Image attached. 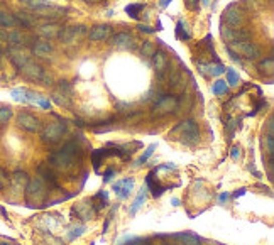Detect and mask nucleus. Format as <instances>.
<instances>
[{"mask_svg": "<svg viewBox=\"0 0 274 245\" xmlns=\"http://www.w3.org/2000/svg\"><path fill=\"white\" fill-rule=\"evenodd\" d=\"M105 156H107V151H105V149H98V151H95L93 154H91V159H93V166H95V169H98L100 159H103Z\"/></svg>", "mask_w": 274, "mask_h": 245, "instance_id": "nucleus-36", "label": "nucleus"}, {"mask_svg": "<svg viewBox=\"0 0 274 245\" xmlns=\"http://www.w3.org/2000/svg\"><path fill=\"white\" fill-rule=\"evenodd\" d=\"M9 57H11V61H12V65L16 66L17 70H21L24 68L29 61V56H27V52L22 49V47H11L9 49Z\"/></svg>", "mask_w": 274, "mask_h": 245, "instance_id": "nucleus-11", "label": "nucleus"}, {"mask_svg": "<svg viewBox=\"0 0 274 245\" xmlns=\"http://www.w3.org/2000/svg\"><path fill=\"white\" fill-rule=\"evenodd\" d=\"M203 4H205V6H208L210 2H208V0H203Z\"/></svg>", "mask_w": 274, "mask_h": 245, "instance_id": "nucleus-54", "label": "nucleus"}, {"mask_svg": "<svg viewBox=\"0 0 274 245\" xmlns=\"http://www.w3.org/2000/svg\"><path fill=\"white\" fill-rule=\"evenodd\" d=\"M37 172H39V177L44 182H49L51 186L58 188V177H56V172L52 171V167L47 164V162H41L39 167H37Z\"/></svg>", "mask_w": 274, "mask_h": 245, "instance_id": "nucleus-16", "label": "nucleus"}, {"mask_svg": "<svg viewBox=\"0 0 274 245\" xmlns=\"http://www.w3.org/2000/svg\"><path fill=\"white\" fill-rule=\"evenodd\" d=\"M12 117V108L11 107H0V126L7 124Z\"/></svg>", "mask_w": 274, "mask_h": 245, "instance_id": "nucleus-34", "label": "nucleus"}, {"mask_svg": "<svg viewBox=\"0 0 274 245\" xmlns=\"http://www.w3.org/2000/svg\"><path fill=\"white\" fill-rule=\"evenodd\" d=\"M75 157L71 152L65 151V149H60L58 152H52L49 156V166L58 167V169H70L75 162Z\"/></svg>", "mask_w": 274, "mask_h": 245, "instance_id": "nucleus-7", "label": "nucleus"}, {"mask_svg": "<svg viewBox=\"0 0 274 245\" xmlns=\"http://www.w3.org/2000/svg\"><path fill=\"white\" fill-rule=\"evenodd\" d=\"M230 156H232V159H239V157H240V147H234L232 154H230Z\"/></svg>", "mask_w": 274, "mask_h": 245, "instance_id": "nucleus-46", "label": "nucleus"}, {"mask_svg": "<svg viewBox=\"0 0 274 245\" xmlns=\"http://www.w3.org/2000/svg\"><path fill=\"white\" fill-rule=\"evenodd\" d=\"M17 26V21H16V16L11 12H0V27L7 29V27H16Z\"/></svg>", "mask_w": 274, "mask_h": 245, "instance_id": "nucleus-26", "label": "nucleus"}, {"mask_svg": "<svg viewBox=\"0 0 274 245\" xmlns=\"http://www.w3.org/2000/svg\"><path fill=\"white\" fill-rule=\"evenodd\" d=\"M66 131L65 124L61 122H51L47 124V126L42 129L41 132V141L44 144H56L61 141V137H63V134Z\"/></svg>", "mask_w": 274, "mask_h": 245, "instance_id": "nucleus-5", "label": "nucleus"}, {"mask_svg": "<svg viewBox=\"0 0 274 245\" xmlns=\"http://www.w3.org/2000/svg\"><path fill=\"white\" fill-rule=\"evenodd\" d=\"M17 126L27 132H37L41 129V122H39V118L34 117V115H31V113H19L17 115Z\"/></svg>", "mask_w": 274, "mask_h": 245, "instance_id": "nucleus-10", "label": "nucleus"}, {"mask_svg": "<svg viewBox=\"0 0 274 245\" xmlns=\"http://www.w3.org/2000/svg\"><path fill=\"white\" fill-rule=\"evenodd\" d=\"M86 32V27L85 26H71V27H63L60 31V37L61 41L65 42V44H73L75 41H78L81 36H85Z\"/></svg>", "mask_w": 274, "mask_h": 245, "instance_id": "nucleus-9", "label": "nucleus"}, {"mask_svg": "<svg viewBox=\"0 0 274 245\" xmlns=\"http://www.w3.org/2000/svg\"><path fill=\"white\" fill-rule=\"evenodd\" d=\"M146 181H147V186H149V188L152 190V196H154V198H157V196H161V195H162V191H165V188H161L159 185H156V182L152 181V176H151V174L147 176V179H146Z\"/></svg>", "mask_w": 274, "mask_h": 245, "instance_id": "nucleus-33", "label": "nucleus"}, {"mask_svg": "<svg viewBox=\"0 0 274 245\" xmlns=\"http://www.w3.org/2000/svg\"><path fill=\"white\" fill-rule=\"evenodd\" d=\"M178 108V97L175 95H165L157 98L154 107H152V117H165V115L175 112Z\"/></svg>", "mask_w": 274, "mask_h": 245, "instance_id": "nucleus-4", "label": "nucleus"}, {"mask_svg": "<svg viewBox=\"0 0 274 245\" xmlns=\"http://www.w3.org/2000/svg\"><path fill=\"white\" fill-rule=\"evenodd\" d=\"M227 200H229V195H227V193L220 195V201H227Z\"/></svg>", "mask_w": 274, "mask_h": 245, "instance_id": "nucleus-50", "label": "nucleus"}, {"mask_svg": "<svg viewBox=\"0 0 274 245\" xmlns=\"http://www.w3.org/2000/svg\"><path fill=\"white\" fill-rule=\"evenodd\" d=\"M110 34H112V27L110 26H95L93 29L90 31V41L93 42H102V41H107Z\"/></svg>", "mask_w": 274, "mask_h": 245, "instance_id": "nucleus-18", "label": "nucleus"}, {"mask_svg": "<svg viewBox=\"0 0 274 245\" xmlns=\"http://www.w3.org/2000/svg\"><path fill=\"white\" fill-rule=\"evenodd\" d=\"M16 21H17V26H24V27L36 26V16H31V14L27 12H17Z\"/></svg>", "mask_w": 274, "mask_h": 245, "instance_id": "nucleus-24", "label": "nucleus"}, {"mask_svg": "<svg viewBox=\"0 0 274 245\" xmlns=\"http://www.w3.org/2000/svg\"><path fill=\"white\" fill-rule=\"evenodd\" d=\"M85 2H93V0H85Z\"/></svg>", "mask_w": 274, "mask_h": 245, "instance_id": "nucleus-55", "label": "nucleus"}, {"mask_svg": "<svg viewBox=\"0 0 274 245\" xmlns=\"http://www.w3.org/2000/svg\"><path fill=\"white\" fill-rule=\"evenodd\" d=\"M229 47L237 52V54L240 52L242 56L249 57V59H256V57H259V54H261L259 46H256L251 41H235V42H230Z\"/></svg>", "mask_w": 274, "mask_h": 245, "instance_id": "nucleus-6", "label": "nucleus"}, {"mask_svg": "<svg viewBox=\"0 0 274 245\" xmlns=\"http://www.w3.org/2000/svg\"><path fill=\"white\" fill-rule=\"evenodd\" d=\"M195 2H198V0H190V2H188V7H190V9H195Z\"/></svg>", "mask_w": 274, "mask_h": 245, "instance_id": "nucleus-51", "label": "nucleus"}, {"mask_svg": "<svg viewBox=\"0 0 274 245\" xmlns=\"http://www.w3.org/2000/svg\"><path fill=\"white\" fill-rule=\"evenodd\" d=\"M227 83H229V85H232V86H237V85L240 83L239 75L235 73L234 70H227Z\"/></svg>", "mask_w": 274, "mask_h": 245, "instance_id": "nucleus-38", "label": "nucleus"}, {"mask_svg": "<svg viewBox=\"0 0 274 245\" xmlns=\"http://www.w3.org/2000/svg\"><path fill=\"white\" fill-rule=\"evenodd\" d=\"M24 76H27L29 80H34V81H41L42 85H51L52 83V76L47 73V71L42 68V66L32 63V61H29V63L24 66V68L19 70Z\"/></svg>", "mask_w": 274, "mask_h": 245, "instance_id": "nucleus-3", "label": "nucleus"}, {"mask_svg": "<svg viewBox=\"0 0 274 245\" xmlns=\"http://www.w3.org/2000/svg\"><path fill=\"white\" fill-rule=\"evenodd\" d=\"M112 44L119 49H134L136 47V39L127 34V32H119L117 36L112 37Z\"/></svg>", "mask_w": 274, "mask_h": 245, "instance_id": "nucleus-13", "label": "nucleus"}, {"mask_svg": "<svg viewBox=\"0 0 274 245\" xmlns=\"http://www.w3.org/2000/svg\"><path fill=\"white\" fill-rule=\"evenodd\" d=\"M71 85L68 83V81H60V93L66 95V97H71Z\"/></svg>", "mask_w": 274, "mask_h": 245, "instance_id": "nucleus-39", "label": "nucleus"}, {"mask_svg": "<svg viewBox=\"0 0 274 245\" xmlns=\"http://www.w3.org/2000/svg\"><path fill=\"white\" fill-rule=\"evenodd\" d=\"M154 149H156V146H154V144H151V146H149V147L146 149V152H144V154H142V157H141V159H139V161L136 162V166H141V164H144V162H146V161L149 159V157L152 156V152H154Z\"/></svg>", "mask_w": 274, "mask_h": 245, "instance_id": "nucleus-37", "label": "nucleus"}, {"mask_svg": "<svg viewBox=\"0 0 274 245\" xmlns=\"http://www.w3.org/2000/svg\"><path fill=\"white\" fill-rule=\"evenodd\" d=\"M180 136L181 141L185 144H188V146H193V144L198 142L200 139V131H198V126L193 122V120H185V122H181L180 126H176L173 129V136Z\"/></svg>", "mask_w": 274, "mask_h": 245, "instance_id": "nucleus-2", "label": "nucleus"}, {"mask_svg": "<svg viewBox=\"0 0 274 245\" xmlns=\"http://www.w3.org/2000/svg\"><path fill=\"white\" fill-rule=\"evenodd\" d=\"M32 52L37 57H47L52 52V46L46 39H34L32 41Z\"/></svg>", "mask_w": 274, "mask_h": 245, "instance_id": "nucleus-19", "label": "nucleus"}, {"mask_svg": "<svg viewBox=\"0 0 274 245\" xmlns=\"http://www.w3.org/2000/svg\"><path fill=\"white\" fill-rule=\"evenodd\" d=\"M175 238L180 242V245H201L200 238L193 233H178Z\"/></svg>", "mask_w": 274, "mask_h": 245, "instance_id": "nucleus-25", "label": "nucleus"}, {"mask_svg": "<svg viewBox=\"0 0 274 245\" xmlns=\"http://www.w3.org/2000/svg\"><path fill=\"white\" fill-rule=\"evenodd\" d=\"M21 4L26 9H31V11H39V9L49 6V2L47 0H21Z\"/></svg>", "mask_w": 274, "mask_h": 245, "instance_id": "nucleus-28", "label": "nucleus"}, {"mask_svg": "<svg viewBox=\"0 0 274 245\" xmlns=\"http://www.w3.org/2000/svg\"><path fill=\"white\" fill-rule=\"evenodd\" d=\"M29 37L21 31H7V44H11L14 47H21L24 44H27Z\"/></svg>", "mask_w": 274, "mask_h": 245, "instance_id": "nucleus-22", "label": "nucleus"}, {"mask_svg": "<svg viewBox=\"0 0 274 245\" xmlns=\"http://www.w3.org/2000/svg\"><path fill=\"white\" fill-rule=\"evenodd\" d=\"M267 131H269V136H272V117L269 118V122H267Z\"/></svg>", "mask_w": 274, "mask_h": 245, "instance_id": "nucleus-47", "label": "nucleus"}, {"mask_svg": "<svg viewBox=\"0 0 274 245\" xmlns=\"http://www.w3.org/2000/svg\"><path fill=\"white\" fill-rule=\"evenodd\" d=\"M9 182H11L16 190H24L29 182V176H27V172H24V171H16L11 177H9Z\"/></svg>", "mask_w": 274, "mask_h": 245, "instance_id": "nucleus-23", "label": "nucleus"}, {"mask_svg": "<svg viewBox=\"0 0 274 245\" xmlns=\"http://www.w3.org/2000/svg\"><path fill=\"white\" fill-rule=\"evenodd\" d=\"M178 203H180V200H178V198L173 200V205H175V206H178Z\"/></svg>", "mask_w": 274, "mask_h": 245, "instance_id": "nucleus-53", "label": "nucleus"}, {"mask_svg": "<svg viewBox=\"0 0 274 245\" xmlns=\"http://www.w3.org/2000/svg\"><path fill=\"white\" fill-rule=\"evenodd\" d=\"M61 29L63 27L56 22H44L37 27V32H39V36H42L44 39H54V37H58V34H60Z\"/></svg>", "mask_w": 274, "mask_h": 245, "instance_id": "nucleus-15", "label": "nucleus"}, {"mask_svg": "<svg viewBox=\"0 0 274 245\" xmlns=\"http://www.w3.org/2000/svg\"><path fill=\"white\" fill-rule=\"evenodd\" d=\"M52 100L58 103V105H61V107H66L68 108L71 102H70V97H66V95L63 93H60V91H56V93H52Z\"/></svg>", "mask_w": 274, "mask_h": 245, "instance_id": "nucleus-31", "label": "nucleus"}, {"mask_svg": "<svg viewBox=\"0 0 274 245\" xmlns=\"http://www.w3.org/2000/svg\"><path fill=\"white\" fill-rule=\"evenodd\" d=\"M139 31H142V32H146V34H152V32L156 31V29H152V27H149V26H146V24H139Z\"/></svg>", "mask_w": 274, "mask_h": 245, "instance_id": "nucleus-44", "label": "nucleus"}, {"mask_svg": "<svg viewBox=\"0 0 274 245\" xmlns=\"http://www.w3.org/2000/svg\"><path fill=\"white\" fill-rule=\"evenodd\" d=\"M144 200H146V188H141V191H139V195H137V198L136 201L132 203V208H131V215H136L137 213V210L141 208L142 203H144Z\"/></svg>", "mask_w": 274, "mask_h": 245, "instance_id": "nucleus-29", "label": "nucleus"}, {"mask_svg": "<svg viewBox=\"0 0 274 245\" xmlns=\"http://www.w3.org/2000/svg\"><path fill=\"white\" fill-rule=\"evenodd\" d=\"M237 124H239V120H235V118H230V122L227 124V126H225V127H227V131H229V136H230V137L234 136V129L237 127Z\"/></svg>", "mask_w": 274, "mask_h": 245, "instance_id": "nucleus-43", "label": "nucleus"}, {"mask_svg": "<svg viewBox=\"0 0 274 245\" xmlns=\"http://www.w3.org/2000/svg\"><path fill=\"white\" fill-rule=\"evenodd\" d=\"M114 176V171L112 169H110L108 172H107V174H105V177H103V181H110V177H112Z\"/></svg>", "mask_w": 274, "mask_h": 245, "instance_id": "nucleus-48", "label": "nucleus"}, {"mask_svg": "<svg viewBox=\"0 0 274 245\" xmlns=\"http://www.w3.org/2000/svg\"><path fill=\"white\" fill-rule=\"evenodd\" d=\"M0 245H11V243H0Z\"/></svg>", "mask_w": 274, "mask_h": 245, "instance_id": "nucleus-56", "label": "nucleus"}, {"mask_svg": "<svg viewBox=\"0 0 274 245\" xmlns=\"http://www.w3.org/2000/svg\"><path fill=\"white\" fill-rule=\"evenodd\" d=\"M85 232V227H76V228H71V233H68V238L73 240L76 237H80L81 233Z\"/></svg>", "mask_w": 274, "mask_h": 245, "instance_id": "nucleus-42", "label": "nucleus"}, {"mask_svg": "<svg viewBox=\"0 0 274 245\" xmlns=\"http://www.w3.org/2000/svg\"><path fill=\"white\" fill-rule=\"evenodd\" d=\"M266 144H267L269 159H272V154H274V139H272V136H269V134H267V137H266Z\"/></svg>", "mask_w": 274, "mask_h": 245, "instance_id": "nucleus-40", "label": "nucleus"}, {"mask_svg": "<svg viewBox=\"0 0 274 245\" xmlns=\"http://www.w3.org/2000/svg\"><path fill=\"white\" fill-rule=\"evenodd\" d=\"M37 103H39L42 108H49L51 107V103L47 102V100H44V98H37Z\"/></svg>", "mask_w": 274, "mask_h": 245, "instance_id": "nucleus-45", "label": "nucleus"}, {"mask_svg": "<svg viewBox=\"0 0 274 245\" xmlns=\"http://www.w3.org/2000/svg\"><path fill=\"white\" fill-rule=\"evenodd\" d=\"M7 185H9V176H7V172L0 167V190L6 188Z\"/></svg>", "mask_w": 274, "mask_h": 245, "instance_id": "nucleus-41", "label": "nucleus"}, {"mask_svg": "<svg viewBox=\"0 0 274 245\" xmlns=\"http://www.w3.org/2000/svg\"><path fill=\"white\" fill-rule=\"evenodd\" d=\"M152 66H154L157 76H161L168 71V66H170V61H168V56L165 51H156L152 54Z\"/></svg>", "mask_w": 274, "mask_h": 245, "instance_id": "nucleus-12", "label": "nucleus"}, {"mask_svg": "<svg viewBox=\"0 0 274 245\" xmlns=\"http://www.w3.org/2000/svg\"><path fill=\"white\" fill-rule=\"evenodd\" d=\"M170 2L171 0H161V7H168L170 6Z\"/></svg>", "mask_w": 274, "mask_h": 245, "instance_id": "nucleus-49", "label": "nucleus"}, {"mask_svg": "<svg viewBox=\"0 0 274 245\" xmlns=\"http://www.w3.org/2000/svg\"><path fill=\"white\" fill-rule=\"evenodd\" d=\"M132 188H134V179H131V177H127V179H122V181H117L114 185L115 195H117L120 200H126L127 196L131 195Z\"/></svg>", "mask_w": 274, "mask_h": 245, "instance_id": "nucleus-17", "label": "nucleus"}, {"mask_svg": "<svg viewBox=\"0 0 274 245\" xmlns=\"http://www.w3.org/2000/svg\"><path fill=\"white\" fill-rule=\"evenodd\" d=\"M257 70L261 71L262 75H272V71H274V59H272L271 56L264 57V59L259 61Z\"/></svg>", "mask_w": 274, "mask_h": 245, "instance_id": "nucleus-27", "label": "nucleus"}, {"mask_svg": "<svg viewBox=\"0 0 274 245\" xmlns=\"http://www.w3.org/2000/svg\"><path fill=\"white\" fill-rule=\"evenodd\" d=\"M75 213L78 215V217L81 218V220H91V218H95V215H97V210L93 208V205H91V201H90V205L86 203H80V205H76L75 206Z\"/></svg>", "mask_w": 274, "mask_h": 245, "instance_id": "nucleus-20", "label": "nucleus"}, {"mask_svg": "<svg viewBox=\"0 0 274 245\" xmlns=\"http://www.w3.org/2000/svg\"><path fill=\"white\" fill-rule=\"evenodd\" d=\"M225 21H227L229 27H240L244 22H246V12L240 9L237 4H232V6H229L225 9Z\"/></svg>", "mask_w": 274, "mask_h": 245, "instance_id": "nucleus-8", "label": "nucleus"}, {"mask_svg": "<svg viewBox=\"0 0 274 245\" xmlns=\"http://www.w3.org/2000/svg\"><path fill=\"white\" fill-rule=\"evenodd\" d=\"M36 14H37V17H44V19H60L68 14V9L46 6V7L39 9V11H36Z\"/></svg>", "mask_w": 274, "mask_h": 245, "instance_id": "nucleus-14", "label": "nucleus"}, {"mask_svg": "<svg viewBox=\"0 0 274 245\" xmlns=\"http://www.w3.org/2000/svg\"><path fill=\"white\" fill-rule=\"evenodd\" d=\"M211 91H213L215 95H224V93H227V91H229L227 81H224V80L215 81L213 86H211Z\"/></svg>", "mask_w": 274, "mask_h": 245, "instance_id": "nucleus-30", "label": "nucleus"}, {"mask_svg": "<svg viewBox=\"0 0 274 245\" xmlns=\"http://www.w3.org/2000/svg\"><path fill=\"white\" fill-rule=\"evenodd\" d=\"M141 52H142V56H146V57H152V54L156 52V47H154V44L152 42H149V41H146L142 44V47H141Z\"/></svg>", "mask_w": 274, "mask_h": 245, "instance_id": "nucleus-35", "label": "nucleus"}, {"mask_svg": "<svg viewBox=\"0 0 274 245\" xmlns=\"http://www.w3.org/2000/svg\"><path fill=\"white\" fill-rule=\"evenodd\" d=\"M24 191H26V201H27L29 206L41 205L42 201L46 200V195H47L46 182L42 181L39 176L32 177V179H29V182L26 185Z\"/></svg>", "mask_w": 274, "mask_h": 245, "instance_id": "nucleus-1", "label": "nucleus"}, {"mask_svg": "<svg viewBox=\"0 0 274 245\" xmlns=\"http://www.w3.org/2000/svg\"><path fill=\"white\" fill-rule=\"evenodd\" d=\"M144 11V4H131V6L126 7V12L131 16L132 19H137L139 17V12Z\"/></svg>", "mask_w": 274, "mask_h": 245, "instance_id": "nucleus-32", "label": "nucleus"}, {"mask_svg": "<svg viewBox=\"0 0 274 245\" xmlns=\"http://www.w3.org/2000/svg\"><path fill=\"white\" fill-rule=\"evenodd\" d=\"M240 195H244V190H239V191H237V193H235L234 196H240Z\"/></svg>", "mask_w": 274, "mask_h": 245, "instance_id": "nucleus-52", "label": "nucleus"}, {"mask_svg": "<svg viewBox=\"0 0 274 245\" xmlns=\"http://www.w3.org/2000/svg\"><path fill=\"white\" fill-rule=\"evenodd\" d=\"M198 71L203 76H218L225 73V68L222 65H210V63H198Z\"/></svg>", "mask_w": 274, "mask_h": 245, "instance_id": "nucleus-21", "label": "nucleus"}]
</instances>
